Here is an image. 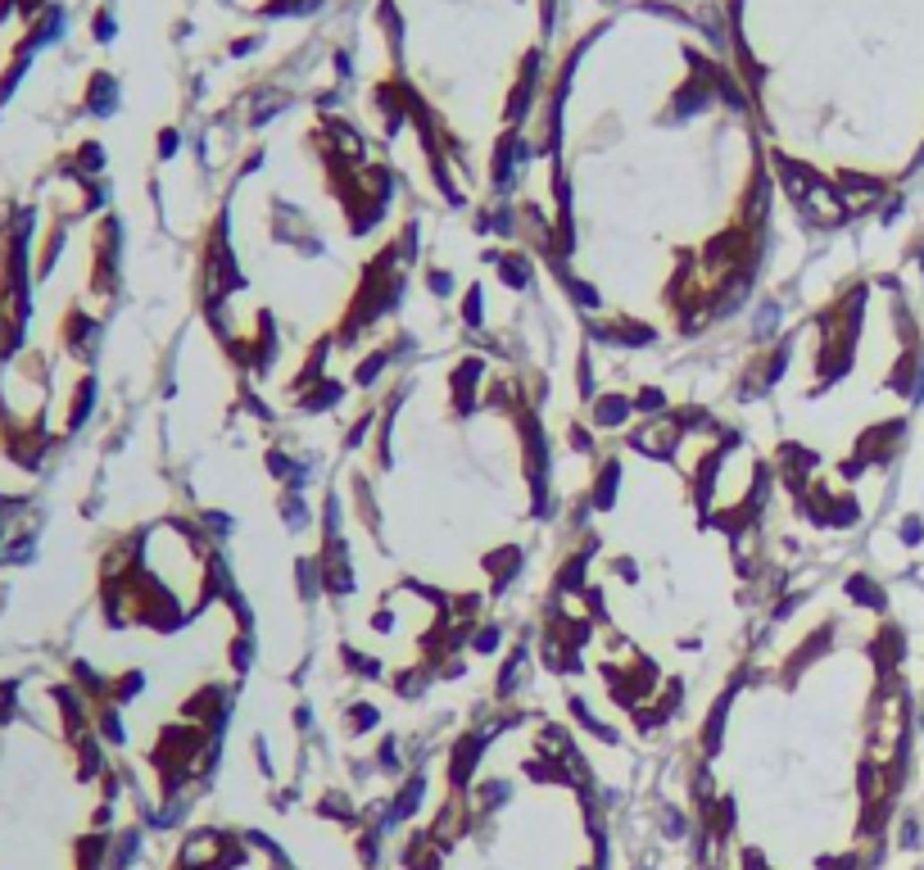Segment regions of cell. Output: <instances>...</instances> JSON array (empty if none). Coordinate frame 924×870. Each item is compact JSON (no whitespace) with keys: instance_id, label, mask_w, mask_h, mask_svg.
<instances>
[{"instance_id":"11","label":"cell","mask_w":924,"mask_h":870,"mask_svg":"<svg viewBox=\"0 0 924 870\" xmlns=\"http://www.w3.org/2000/svg\"><path fill=\"white\" fill-rule=\"evenodd\" d=\"M462 318H467L471 327H480V322H485V318H480V290H471V300L462 304Z\"/></svg>"},{"instance_id":"13","label":"cell","mask_w":924,"mask_h":870,"mask_svg":"<svg viewBox=\"0 0 924 870\" xmlns=\"http://www.w3.org/2000/svg\"><path fill=\"white\" fill-rule=\"evenodd\" d=\"M902 540H906V544H920V540H924V526H920V517H906V522H902Z\"/></svg>"},{"instance_id":"10","label":"cell","mask_w":924,"mask_h":870,"mask_svg":"<svg viewBox=\"0 0 924 870\" xmlns=\"http://www.w3.org/2000/svg\"><path fill=\"white\" fill-rule=\"evenodd\" d=\"M372 725H377V707H368V703L353 707V730H372Z\"/></svg>"},{"instance_id":"6","label":"cell","mask_w":924,"mask_h":870,"mask_svg":"<svg viewBox=\"0 0 924 870\" xmlns=\"http://www.w3.org/2000/svg\"><path fill=\"white\" fill-rule=\"evenodd\" d=\"M100 735H105L109 744H123V721H118V712H114V707H105V712H100Z\"/></svg>"},{"instance_id":"9","label":"cell","mask_w":924,"mask_h":870,"mask_svg":"<svg viewBox=\"0 0 924 870\" xmlns=\"http://www.w3.org/2000/svg\"><path fill=\"white\" fill-rule=\"evenodd\" d=\"M634 408H639V413H662V408H666V395H662V390H644V395L634 399Z\"/></svg>"},{"instance_id":"12","label":"cell","mask_w":924,"mask_h":870,"mask_svg":"<svg viewBox=\"0 0 924 870\" xmlns=\"http://www.w3.org/2000/svg\"><path fill=\"white\" fill-rule=\"evenodd\" d=\"M140 685H146V676H140V671H131V676H123V685H118L114 694H118V698H131Z\"/></svg>"},{"instance_id":"14","label":"cell","mask_w":924,"mask_h":870,"mask_svg":"<svg viewBox=\"0 0 924 870\" xmlns=\"http://www.w3.org/2000/svg\"><path fill=\"white\" fill-rule=\"evenodd\" d=\"M177 145H182V136H177V132H164V141H159V155H164V159H173V155H177Z\"/></svg>"},{"instance_id":"16","label":"cell","mask_w":924,"mask_h":870,"mask_svg":"<svg viewBox=\"0 0 924 870\" xmlns=\"http://www.w3.org/2000/svg\"><path fill=\"white\" fill-rule=\"evenodd\" d=\"M431 286H436V295H449V290H454V277H449V272H431Z\"/></svg>"},{"instance_id":"7","label":"cell","mask_w":924,"mask_h":870,"mask_svg":"<svg viewBox=\"0 0 924 870\" xmlns=\"http://www.w3.org/2000/svg\"><path fill=\"white\" fill-rule=\"evenodd\" d=\"M281 517H286V522H291V526H295V531H300V526H304V522H309V508H304V503H300V494H291V499H286V503H281Z\"/></svg>"},{"instance_id":"1","label":"cell","mask_w":924,"mask_h":870,"mask_svg":"<svg viewBox=\"0 0 924 870\" xmlns=\"http://www.w3.org/2000/svg\"><path fill=\"white\" fill-rule=\"evenodd\" d=\"M616 481H621V467H616V463H607V467H603V476H598V490L589 494V499H594V508H612Z\"/></svg>"},{"instance_id":"15","label":"cell","mask_w":924,"mask_h":870,"mask_svg":"<svg viewBox=\"0 0 924 870\" xmlns=\"http://www.w3.org/2000/svg\"><path fill=\"white\" fill-rule=\"evenodd\" d=\"M494 644H499V626H489V630H480V635H476V648H480V652H489Z\"/></svg>"},{"instance_id":"8","label":"cell","mask_w":924,"mask_h":870,"mask_svg":"<svg viewBox=\"0 0 924 870\" xmlns=\"http://www.w3.org/2000/svg\"><path fill=\"white\" fill-rule=\"evenodd\" d=\"M847 590H852V599H861V603H875V608L884 603V599H879V590L870 585V580H861V576H857V580H852V585H847Z\"/></svg>"},{"instance_id":"3","label":"cell","mask_w":924,"mask_h":870,"mask_svg":"<svg viewBox=\"0 0 924 870\" xmlns=\"http://www.w3.org/2000/svg\"><path fill=\"white\" fill-rule=\"evenodd\" d=\"M630 417V404L625 399H603L598 404V426H621Z\"/></svg>"},{"instance_id":"4","label":"cell","mask_w":924,"mask_h":870,"mask_svg":"<svg viewBox=\"0 0 924 870\" xmlns=\"http://www.w3.org/2000/svg\"><path fill=\"white\" fill-rule=\"evenodd\" d=\"M313 390H318V395H309V399H304V408H309V413L331 408V404H340V395H344V390H340V386H331V381H326V386H313Z\"/></svg>"},{"instance_id":"2","label":"cell","mask_w":924,"mask_h":870,"mask_svg":"<svg viewBox=\"0 0 924 870\" xmlns=\"http://www.w3.org/2000/svg\"><path fill=\"white\" fill-rule=\"evenodd\" d=\"M114 96H118V91H114V82L100 72L96 87H91V109H96V114H109V109H114Z\"/></svg>"},{"instance_id":"17","label":"cell","mask_w":924,"mask_h":870,"mask_svg":"<svg viewBox=\"0 0 924 870\" xmlns=\"http://www.w3.org/2000/svg\"><path fill=\"white\" fill-rule=\"evenodd\" d=\"M920 263H924V259H920Z\"/></svg>"},{"instance_id":"5","label":"cell","mask_w":924,"mask_h":870,"mask_svg":"<svg viewBox=\"0 0 924 870\" xmlns=\"http://www.w3.org/2000/svg\"><path fill=\"white\" fill-rule=\"evenodd\" d=\"M499 268L508 272V286H517V290H521V286L530 281V263H526V259H513V254H508V259H504Z\"/></svg>"}]
</instances>
